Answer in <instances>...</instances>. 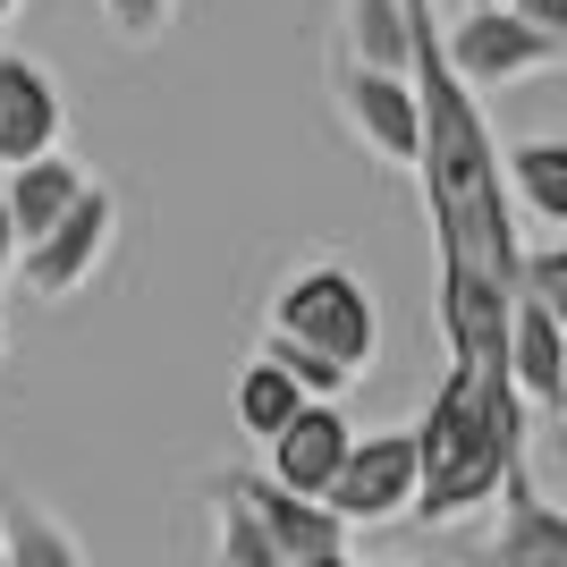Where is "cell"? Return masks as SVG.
<instances>
[{
  "instance_id": "obj_1",
  "label": "cell",
  "mask_w": 567,
  "mask_h": 567,
  "mask_svg": "<svg viewBox=\"0 0 567 567\" xmlns=\"http://www.w3.org/2000/svg\"><path fill=\"white\" fill-rule=\"evenodd\" d=\"M406 85H415V178L441 246L450 364H499L517 306V204L499 178V144L483 127V102L441 69V25L406 34Z\"/></svg>"
},
{
  "instance_id": "obj_2",
  "label": "cell",
  "mask_w": 567,
  "mask_h": 567,
  "mask_svg": "<svg viewBox=\"0 0 567 567\" xmlns=\"http://www.w3.org/2000/svg\"><path fill=\"white\" fill-rule=\"evenodd\" d=\"M525 399L508 390V364H450L432 390L415 441V525H457L474 508H492L499 483L525 466Z\"/></svg>"
},
{
  "instance_id": "obj_3",
  "label": "cell",
  "mask_w": 567,
  "mask_h": 567,
  "mask_svg": "<svg viewBox=\"0 0 567 567\" xmlns=\"http://www.w3.org/2000/svg\"><path fill=\"white\" fill-rule=\"evenodd\" d=\"M262 331L288 339V348H306V355H322V364H339L348 381H364L381 364V306H373V288L355 280L348 262H331V255L288 271Z\"/></svg>"
},
{
  "instance_id": "obj_4",
  "label": "cell",
  "mask_w": 567,
  "mask_h": 567,
  "mask_svg": "<svg viewBox=\"0 0 567 567\" xmlns=\"http://www.w3.org/2000/svg\"><path fill=\"white\" fill-rule=\"evenodd\" d=\"M559 60H567V43L517 25L508 9H483V0H474L457 25H441V69H450L466 94H499V85L543 76V69H559Z\"/></svg>"
},
{
  "instance_id": "obj_5",
  "label": "cell",
  "mask_w": 567,
  "mask_h": 567,
  "mask_svg": "<svg viewBox=\"0 0 567 567\" xmlns=\"http://www.w3.org/2000/svg\"><path fill=\"white\" fill-rule=\"evenodd\" d=\"M111 237H118V195L102 187H85L69 204V220L60 229H43L34 246H18V271H25V288L43 297V306H60V297H76V288L102 271V255H111Z\"/></svg>"
},
{
  "instance_id": "obj_6",
  "label": "cell",
  "mask_w": 567,
  "mask_h": 567,
  "mask_svg": "<svg viewBox=\"0 0 567 567\" xmlns=\"http://www.w3.org/2000/svg\"><path fill=\"white\" fill-rule=\"evenodd\" d=\"M339 525H390L415 508V441L406 432H355L348 457H339L331 492H322Z\"/></svg>"
},
{
  "instance_id": "obj_7",
  "label": "cell",
  "mask_w": 567,
  "mask_h": 567,
  "mask_svg": "<svg viewBox=\"0 0 567 567\" xmlns=\"http://www.w3.org/2000/svg\"><path fill=\"white\" fill-rule=\"evenodd\" d=\"M220 492L246 508V517L262 525V543L280 550V567H306V559H348V525L322 508V499H297V492H280L271 474H246V466H229V474H213Z\"/></svg>"
},
{
  "instance_id": "obj_8",
  "label": "cell",
  "mask_w": 567,
  "mask_h": 567,
  "mask_svg": "<svg viewBox=\"0 0 567 567\" xmlns=\"http://www.w3.org/2000/svg\"><path fill=\"white\" fill-rule=\"evenodd\" d=\"M60 127H69V102H60V76L25 51H0V169H25L60 153Z\"/></svg>"
},
{
  "instance_id": "obj_9",
  "label": "cell",
  "mask_w": 567,
  "mask_h": 567,
  "mask_svg": "<svg viewBox=\"0 0 567 567\" xmlns=\"http://www.w3.org/2000/svg\"><path fill=\"white\" fill-rule=\"evenodd\" d=\"M331 94H339V118L348 136L373 153V162H399L415 169V85L406 76H373V69H331Z\"/></svg>"
},
{
  "instance_id": "obj_10",
  "label": "cell",
  "mask_w": 567,
  "mask_h": 567,
  "mask_svg": "<svg viewBox=\"0 0 567 567\" xmlns=\"http://www.w3.org/2000/svg\"><path fill=\"white\" fill-rule=\"evenodd\" d=\"M499 364H508V390L525 399V415H559L567 406V339H559V313L550 306H508V348H499Z\"/></svg>"
},
{
  "instance_id": "obj_11",
  "label": "cell",
  "mask_w": 567,
  "mask_h": 567,
  "mask_svg": "<svg viewBox=\"0 0 567 567\" xmlns=\"http://www.w3.org/2000/svg\"><path fill=\"white\" fill-rule=\"evenodd\" d=\"M348 441H355V424L339 415V406H297L280 441H262V450H271L262 474H271L280 492H297V499H322L331 474H339V457H348Z\"/></svg>"
},
{
  "instance_id": "obj_12",
  "label": "cell",
  "mask_w": 567,
  "mask_h": 567,
  "mask_svg": "<svg viewBox=\"0 0 567 567\" xmlns=\"http://www.w3.org/2000/svg\"><path fill=\"white\" fill-rule=\"evenodd\" d=\"M499 567H567V517L543 499L534 466H517L499 483V543H492Z\"/></svg>"
},
{
  "instance_id": "obj_13",
  "label": "cell",
  "mask_w": 567,
  "mask_h": 567,
  "mask_svg": "<svg viewBox=\"0 0 567 567\" xmlns=\"http://www.w3.org/2000/svg\"><path fill=\"white\" fill-rule=\"evenodd\" d=\"M85 187H94V178H85L69 153H43V162L9 169V187H0V213H9L18 246H34L43 229H60V220H69V204H76Z\"/></svg>"
},
{
  "instance_id": "obj_14",
  "label": "cell",
  "mask_w": 567,
  "mask_h": 567,
  "mask_svg": "<svg viewBox=\"0 0 567 567\" xmlns=\"http://www.w3.org/2000/svg\"><path fill=\"white\" fill-rule=\"evenodd\" d=\"M0 567H94L43 499H0Z\"/></svg>"
},
{
  "instance_id": "obj_15",
  "label": "cell",
  "mask_w": 567,
  "mask_h": 567,
  "mask_svg": "<svg viewBox=\"0 0 567 567\" xmlns=\"http://www.w3.org/2000/svg\"><path fill=\"white\" fill-rule=\"evenodd\" d=\"M348 69H373V76H406V9L399 0H348Z\"/></svg>"
},
{
  "instance_id": "obj_16",
  "label": "cell",
  "mask_w": 567,
  "mask_h": 567,
  "mask_svg": "<svg viewBox=\"0 0 567 567\" xmlns=\"http://www.w3.org/2000/svg\"><path fill=\"white\" fill-rule=\"evenodd\" d=\"M499 178H517L525 213L543 220V229H567V144H559V136H534V144H517V153L499 162Z\"/></svg>"
},
{
  "instance_id": "obj_17",
  "label": "cell",
  "mask_w": 567,
  "mask_h": 567,
  "mask_svg": "<svg viewBox=\"0 0 567 567\" xmlns=\"http://www.w3.org/2000/svg\"><path fill=\"white\" fill-rule=\"evenodd\" d=\"M237 432H255V441H280L288 432V415H297V406H313V399H297V381L288 373H271V364H246V373H237Z\"/></svg>"
},
{
  "instance_id": "obj_18",
  "label": "cell",
  "mask_w": 567,
  "mask_h": 567,
  "mask_svg": "<svg viewBox=\"0 0 567 567\" xmlns=\"http://www.w3.org/2000/svg\"><path fill=\"white\" fill-rule=\"evenodd\" d=\"M204 492H213V567H280V550L262 543V525L246 517L220 483H204Z\"/></svg>"
},
{
  "instance_id": "obj_19",
  "label": "cell",
  "mask_w": 567,
  "mask_h": 567,
  "mask_svg": "<svg viewBox=\"0 0 567 567\" xmlns=\"http://www.w3.org/2000/svg\"><path fill=\"white\" fill-rule=\"evenodd\" d=\"M517 297L525 306H567V246L559 237H543V246H517Z\"/></svg>"
},
{
  "instance_id": "obj_20",
  "label": "cell",
  "mask_w": 567,
  "mask_h": 567,
  "mask_svg": "<svg viewBox=\"0 0 567 567\" xmlns=\"http://www.w3.org/2000/svg\"><path fill=\"white\" fill-rule=\"evenodd\" d=\"M169 9H178V0H102V18H111L118 43H153L169 25Z\"/></svg>"
},
{
  "instance_id": "obj_21",
  "label": "cell",
  "mask_w": 567,
  "mask_h": 567,
  "mask_svg": "<svg viewBox=\"0 0 567 567\" xmlns=\"http://www.w3.org/2000/svg\"><path fill=\"white\" fill-rule=\"evenodd\" d=\"M517 25H534V34H550V43H567V0H499Z\"/></svg>"
},
{
  "instance_id": "obj_22",
  "label": "cell",
  "mask_w": 567,
  "mask_h": 567,
  "mask_svg": "<svg viewBox=\"0 0 567 567\" xmlns=\"http://www.w3.org/2000/svg\"><path fill=\"white\" fill-rule=\"evenodd\" d=\"M18 271V229H9V213H0V280Z\"/></svg>"
},
{
  "instance_id": "obj_23",
  "label": "cell",
  "mask_w": 567,
  "mask_h": 567,
  "mask_svg": "<svg viewBox=\"0 0 567 567\" xmlns=\"http://www.w3.org/2000/svg\"><path fill=\"white\" fill-rule=\"evenodd\" d=\"M306 567H355V559H306Z\"/></svg>"
},
{
  "instance_id": "obj_24",
  "label": "cell",
  "mask_w": 567,
  "mask_h": 567,
  "mask_svg": "<svg viewBox=\"0 0 567 567\" xmlns=\"http://www.w3.org/2000/svg\"><path fill=\"white\" fill-rule=\"evenodd\" d=\"M9 18H18V0H0V25H9Z\"/></svg>"
},
{
  "instance_id": "obj_25",
  "label": "cell",
  "mask_w": 567,
  "mask_h": 567,
  "mask_svg": "<svg viewBox=\"0 0 567 567\" xmlns=\"http://www.w3.org/2000/svg\"><path fill=\"white\" fill-rule=\"evenodd\" d=\"M483 9H492V0H483Z\"/></svg>"
}]
</instances>
